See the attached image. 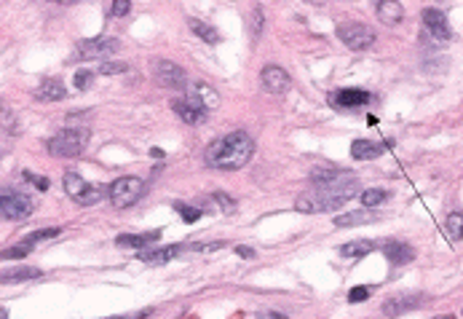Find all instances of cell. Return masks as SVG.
<instances>
[{
    "label": "cell",
    "mask_w": 463,
    "mask_h": 319,
    "mask_svg": "<svg viewBox=\"0 0 463 319\" xmlns=\"http://www.w3.org/2000/svg\"><path fill=\"white\" fill-rule=\"evenodd\" d=\"M359 194V180L354 178L351 172L343 175V178L332 180V182H322V185H313V191L297 196L295 207L300 212L313 215V212H332L338 210L340 204H345L348 199Z\"/></svg>",
    "instance_id": "1"
},
{
    "label": "cell",
    "mask_w": 463,
    "mask_h": 319,
    "mask_svg": "<svg viewBox=\"0 0 463 319\" xmlns=\"http://www.w3.org/2000/svg\"><path fill=\"white\" fill-rule=\"evenodd\" d=\"M252 153H255V140L246 132H233V134H225V137L212 142L204 150V161L212 169L233 172V169L246 166Z\"/></svg>",
    "instance_id": "2"
},
{
    "label": "cell",
    "mask_w": 463,
    "mask_h": 319,
    "mask_svg": "<svg viewBox=\"0 0 463 319\" xmlns=\"http://www.w3.org/2000/svg\"><path fill=\"white\" fill-rule=\"evenodd\" d=\"M88 132L86 129H62L49 140V153L56 159H75L86 150Z\"/></svg>",
    "instance_id": "3"
},
{
    "label": "cell",
    "mask_w": 463,
    "mask_h": 319,
    "mask_svg": "<svg viewBox=\"0 0 463 319\" xmlns=\"http://www.w3.org/2000/svg\"><path fill=\"white\" fill-rule=\"evenodd\" d=\"M35 210L33 199L14 188H0V217L3 220H24Z\"/></svg>",
    "instance_id": "4"
},
{
    "label": "cell",
    "mask_w": 463,
    "mask_h": 319,
    "mask_svg": "<svg viewBox=\"0 0 463 319\" xmlns=\"http://www.w3.org/2000/svg\"><path fill=\"white\" fill-rule=\"evenodd\" d=\"M142 194H145V182L139 178H118L107 188V196H110L113 207H118V210L137 204Z\"/></svg>",
    "instance_id": "5"
},
{
    "label": "cell",
    "mask_w": 463,
    "mask_h": 319,
    "mask_svg": "<svg viewBox=\"0 0 463 319\" xmlns=\"http://www.w3.org/2000/svg\"><path fill=\"white\" fill-rule=\"evenodd\" d=\"M338 38L343 40L348 49H354V52H364V49H370V46L375 43V33H372V27L359 24V22L340 24V27H338Z\"/></svg>",
    "instance_id": "6"
},
{
    "label": "cell",
    "mask_w": 463,
    "mask_h": 319,
    "mask_svg": "<svg viewBox=\"0 0 463 319\" xmlns=\"http://www.w3.org/2000/svg\"><path fill=\"white\" fill-rule=\"evenodd\" d=\"M155 81H158V86H164V89L169 91L188 89V75H185V70L180 65L169 62V59H158L155 62Z\"/></svg>",
    "instance_id": "7"
},
{
    "label": "cell",
    "mask_w": 463,
    "mask_h": 319,
    "mask_svg": "<svg viewBox=\"0 0 463 319\" xmlns=\"http://www.w3.org/2000/svg\"><path fill=\"white\" fill-rule=\"evenodd\" d=\"M75 52L81 59H104L110 54H118L120 52V40L118 38H86L75 46Z\"/></svg>",
    "instance_id": "8"
},
{
    "label": "cell",
    "mask_w": 463,
    "mask_h": 319,
    "mask_svg": "<svg viewBox=\"0 0 463 319\" xmlns=\"http://www.w3.org/2000/svg\"><path fill=\"white\" fill-rule=\"evenodd\" d=\"M172 107H174V113H177L185 124H204L206 113H209V107L201 102V97H198V94H188V97L177 100Z\"/></svg>",
    "instance_id": "9"
},
{
    "label": "cell",
    "mask_w": 463,
    "mask_h": 319,
    "mask_svg": "<svg viewBox=\"0 0 463 319\" xmlns=\"http://www.w3.org/2000/svg\"><path fill=\"white\" fill-rule=\"evenodd\" d=\"M423 24H426V33L439 43H447L453 38L450 22H447L445 11H439V8H426L423 11Z\"/></svg>",
    "instance_id": "10"
},
{
    "label": "cell",
    "mask_w": 463,
    "mask_h": 319,
    "mask_svg": "<svg viewBox=\"0 0 463 319\" xmlns=\"http://www.w3.org/2000/svg\"><path fill=\"white\" fill-rule=\"evenodd\" d=\"M260 81H262L265 91H271V94H284V91H290V86H292L290 72L284 70V68H278V65H268V68H262V72H260Z\"/></svg>",
    "instance_id": "11"
},
{
    "label": "cell",
    "mask_w": 463,
    "mask_h": 319,
    "mask_svg": "<svg viewBox=\"0 0 463 319\" xmlns=\"http://www.w3.org/2000/svg\"><path fill=\"white\" fill-rule=\"evenodd\" d=\"M426 301L423 295H394V298H389V301L383 303V314L386 317H396V314H405V311H412L415 306H421V303Z\"/></svg>",
    "instance_id": "12"
},
{
    "label": "cell",
    "mask_w": 463,
    "mask_h": 319,
    "mask_svg": "<svg viewBox=\"0 0 463 319\" xmlns=\"http://www.w3.org/2000/svg\"><path fill=\"white\" fill-rule=\"evenodd\" d=\"M65 97H68V89H65V84L59 78H43L40 86L35 89V100L38 102H59Z\"/></svg>",
    "instance_id": "13"
},
{
    "label": "cell",
    "mask_w": 463,
    "mask_h": 319,
    "mask_svg": "<svg viewBox=\"0 0 463 319\" xmlns=\"http://www.w3.org/2000/svg\"><path fill=\"white\" fill-rule=\"evenodd\" d=\"M370 100H372V94L361 89H340L332 94V105L335 107H361Z\"/></svg>",
    "instance_id": "14"
},
{
    "label": "cell",
    "mask_w": 463,
    "mask_h": 319,
    "mask_svg": "<svg viewBox=\"0 0 463 319\" xmlns=\"http://www.w3.org/2000/svg\"><path fill=\"white\" fill-rule=\"evenodd\" d=\"M180 244H172V247H155V249H142L137 258L142 263H148V266H164V263H169L172 258L180 255Z\"/></svg>",
    "instance_id": "15"
},
{
    "label": "cell",
    "mask_w": 463,
    "mask_h": 319,
    "mask_svg": "<svg viewBox=\"0 0 463 319\" xmlns=\"http://www.w3.org/2000/svg\"><path fill=\"white\" fill-rule=\"evenodd\" d=\"M377 19H380L383 24H389V27L399 24V22L405 19L402 3H399V0H380V3H377Z\"/></svg>",
    "instance_id": "16"
},
{
    "label": "cell",
    "mask_w": 463,
    "mask_h": 319,
    "mask_svg": "<svg viewBox=\"0 0 463 319\" xmlns=\"http://www.w3.org/2000/svg\"><path fill=\"white\" fill-rule=\"evenodd\" d=\"M377 220V212H372V210H356V212H345L340 215L338 220H335V226L338 228H354V226H367V223H375Z\"/></svg>",
    "instance_id": "17"
},
{
    "label": "cell",
    "mask_w": 463,
    "mask_h": 319,
    "mask_svg": "<svg viewBox=\"0 0 463 319\" xmlns=\"http://www.w3.org/2000/svg\"><path fill=\"white\" fill-rule=\"evenodd\" d=\"M161 239V231H150V233H120L116 239L118 247H150L153 242Z\"/></svg>",
    "instance_id": "18"
},
{
    "label": "cell",
    "mask_w": 463,
    "mask_h": 319,
    "mask_svg": "<svg viewBox=\"0 0 463 319\" xmlns=\"http://www.w3.org/2000/svg\"><path fill=\"white\" fill-rule=\"evenodd\" d=\"M383 153V145H377V142H370V140H354L351 145V156L356 161H370V159H377Z\"/></svg>",
    "instance_id": "19"
},
{
    "label": "cell",
    "mask_w": 463,
    "mask_h": 319,
    "mask_svg": "<svg viewBox=\"0 0 463 319\" xmlns=\"http://www.w3.org/2000/svg\"><path fill=\"white\" fill-rule=\"evenodd\" d=\"M383 252L389 255V260L391 263H407V260H412L415 258V252H412V247L410 244H402V242H389L386 247H383Z\"/></svg>",
    "instance_id": "20"
},
{
    "label": "cell",
    "mask_w": 463,
    "mask_h": 319,
    "mask_svg": "<svg viewBox=\"0 0 463 319\" xmlns=\"http://www.w3.org/2000/svg\"><path fill=\"white\" fill-rule=\"evenodd\" d=\"M40 277V268H11V271H3L0 274V282L11 284V282H30Z\"/></svg>",
    "instance_id": "21"
},
{
    "label": "cell",
    "mask_w": 463,
    "mask_h": 319,
    "mask_svg": "<svg viewBox=\"0 0 463 319\" xmlns=\"http://www.w3.org/2000/svg\"><path fill=\"white\" fill-rule=\"evenodd\" d=\"M88 185H91V182H86V180L81 178V175H75V172H68V175H65V191H68V196L72 201H78L81 196L86 194Z\"/></svg>",
    "instance_id": "22"
},
{
    "label": "cell",
    "mask_w": 463,
    "mask_h": 319,
    "mask_svg": "<svg viewBox=\"0 0 463 319\" xmlns=\"http://www.w3.org/2000/svg\"><path fill=\"white\" fill-rule=\"evenodd\" d=\"M188 27H190V33H196V36L201 38V40H206V43H217V40H220V33H217L212 24L201 22V19H188Z\"/></svg>",
    "instance_id": "23"
},
{
    "label": "cell",
    "mask_w": 463,
    "mask_h": 319,
    "mask_svg": "<svg viewBox=\"0 0 463 319\" xmlns=\"http://www.w3.org/2000/svg\"><path fill=\"white\" fill-rule=\"evenodd\" d=\"M343 175H348V172L338 169V166H316V169H311V182L322 185V182H332V180L343 178Z\"/></svg>",
    "instance_id": "24"
},
{
    "label": "cell",
    "mask_w": 463,
    "mask_h": 319,
    "mask_svg": "<svg viewBox=\"0 0 463 319\" xmlns=\"http://www.w3.org/2000/svg\"><path fill=\"white\" fill-rule=\"evenodd\" d=\"M445 231H447V239H450V242H461L463 239V212L447 215Z\"/></svg>",
    "instance_id": "25"
},
{
    "label": "cell",
    "mask_w": 463,
    "mask_h": 319,
    "mask_svg": "<svg viewBox=\"0 0 463 319\" xmlns=\"http://www.w3.org/2000/svg\"><path fill=\"white\" fill-rule=\"evenodd\" d=\"M386 199H389V191H383V188H367V191H361V204H364L367 210L380 207Z\"/></svg>",
    "instance_id": "26"
},
{
    "label": "cell",
    "mask_w": 463,
    "mask_h": 319,
    "mask_svg": "<svg viewBox=\"0 0 463 319\" xmlns=\"http://www.w3.org/2000/svg\"><path fill=\"white\" fill-rule=\"evenodd\" d=\"M370 249H375V244L367 242V239H361V242H348V244H343V247H340V255H345V258H356V255H367Z\"/></svg>",
    "instance_id": "27"
},
{
    "label": "cell",
    "mask_w": 463,
    "mask_h": 319,
    "mask_svg": "<svg viewBox=\"0 0 463 319\" xmlns=\"http://www.w3.org/2000/svg\"><path fill=\"white\" fill-rule=\"evenodd\" d=\"M30 252H33V244L24 239V242H19V244H14V247L3 249L0 258H3V260H17V258H24V255H30Z\"/></svg>",
    "instance_id": "28"
},
{
    "label": "cell",
    "mask_w": 463,
    "mask_h": 319,
    "mask_svg": "<svg viewBox=\"0 0 463 319\" xmlns=\"http://www.w3.org/2000/svg\"><path fill=\"white\" fill-rule=\"evenodd\" d=\"M193 94H198V97H201V102H204V105L209 107V110H212V107L220 105V97H217V91L209 89L206 84H196V89H193Z\"/></svg>",
    "instance_id": "29"
},
{
    "label": "cell",
    "mask_w": 463,
    "mask_h": 319,
    "mask_svg": "<svg viewBox=\"0 0 463 319\" xmlns=\"http://www.w3.org/2000/svg\"><path fill=\"white\" fill-rule=\"evenodd\" d=\"M102 199H104L102 185H88V191L78 199V204H81V207H91V204H97V201H102Z\"/></svg>",
    "instance_id": "30"
},
{
    "label": "cell",
    "mask_w": 463,
    "mask_h": 319,
    "mask_svg": "<svg viewBox=\"0 0 463 319\" xmlns=\"http://www.w3.org/2000/svg\"><path fill=\"white\" fill-rule=\"evenodd\" d=\"M120 72H129L126 62H102L100 65V75H120Z\"/></svg>",
    "instance_id": "31"
},
{
    "label": "cell",
    "mask_w": 463,
    "mask_h": 319,
    "mask_svg": "<svg viewBox=\"0 0 463 319\" xmlns=\"http://www.w3.org/2000/svg\"><path fill=\"white\" fill-rule=\"evenodd\" d=\"M54 236H59V228H43V231H33L30 236H27V242L30 244H38V242H46V239H54Z\"/></svg>",
    "instance_id": "32"
},
{
    "label": "cell",
    "mask_w": 463,
    "mask_h": 319,
    "mask_svg": "<svg viewBox=\"0 0 463 319\" xmlns=\"http://www.w3.org/2000/svg\"><path fill=\"white\" fill-rule=\"evenodd\" d=\"M174 210L182 215V220H185V223H193V220H198V217H201V210H196V207H185V204H180V201L174 204Z\"/></svg>",
    "instance_id": "33"
},
{
    "label": "cell",
    "mask_w": 463,
    "mask_h": 319,
    "mask_svg": "<svg viewBox=\"0 0 463 319\" xmlns=\"http://www.w3.org/2000/svg\"><path fill=\"white\" fill-rule=\"evenodd\" d=\"M370 293H372V287H354V290L348 293V301L351 303L367 301V298H370Z\"/></svg>",
    "instance_id": "34"
},
{
    "label": "cell",
    "mask_w": 463,
    "mask_h": 319,
    "mask_svg": "<svg viewBox=\"0 0 463 319\" xmlns=\"http://www.w3.org/2000/svg\"><path fill=\"white\" fill-rule=\"evenodd\" d=\"M214 199L220 201V210H223L225 215H233L236 212V201L230 199V196H225V194H214Z\"/></svg>",
    "instance_id": "35"
},
{
    "label": "cell",
    "mask_w": 463,
    "mask_h": 319,
    "mask_svg": "<svg viewBox=\"0 0 463 319\" xmlns=\"http://www.w3.org/2000/svg\"><path fill=\"white\" fill-rule=\"evenodd\" d=\"M129 8H132V0H113L110 14H113V17H126V14H129Z\"/></svg>",
    "instance_id": "36"
},
{
    "label": "cell",
    "mask_w": 463,
    "mask_h": 319,
    "mask_svg": "<svg viewBox=\"0 0 463 319\" xmlns=\"http://www.w3.org/2000/svg\"><path fill=\"white\" fill-rule=\"evenodd\" d=\"M91 75H94V72H88V70H78L75 72V89H88V86H91Z\"/></svg>",
    "instance_id": "37"
},
{
    "label": "cell",
    "mask_w": 463,
    "mask_h": 319,
    "mask_svg": "<svg viewBox=\"0 0 463 319\" xmlns=\"http://www.w3.org/2000/svg\"><path fill=\"white\" fill-rule=\"evenodd\" d=\"M262 24H265V14H262L260 6H255V17H252V33H255V38L262 33Z\"/></svg>",
    "instance_id": "38"
},
{
    "label": "cell",
    "mask_w": 463,
    "mask_h": 319,
    "mask_svg": "<svg viewBox=\"0 0 463 319\" xmlns=\"http://www.w3.org/2000/svg\"><path fill=\"white\" fill-rule=\"evenodd\" d=\"M24 180H30V182H33V185H38L40 191H46V188H49V180L38 178V175H33V172H24Z\"/></svg>",
    "instance_id": "39"
},
{
    "label": "cell",
    "mask_w": 463,
    "mask_h": 319,
    "mask_svg": "<svg viewBox=\"0 0 463 319\" xmlns=\"http://www.w3.org/2000/svg\"><path fill=\"white\" fill-rule=\"evenodd\" d=\"M150 314V309L148 311H137V314H129V317H107V319H145Z\"/></svg>",
    "instance_id": "40"
},
{
    "label": "cell",
    "mask_w": 463,
    "mask_h": 319,
    "mask_svg": "<svg viewBox=\"0 0 463 319\" xmlns=\"http://www.w3.org/2000/svg\"><path fill=\"white\" fill-rule=\"evenodd\" d=\"M236 252H239L241 258H255V252H252L249 247H236Z\"/></svg>",
    "instance_id": "41"
},
{
    "label": "cell",
    "mask_w": 463,
    "mask_h": 319,
    "mask_svg": "<svg viewBox=\"0 0 463 319\" xmlns=\"http://www.w3.org/2000/svg\"><path fill=\"white\" fill-rule=\"evenodd\" d=\"M49 3H62V6H72V3H81V0H49Z\"/></svg>",
    "instance_id": "42"
},
{
    "label": "cell",
    "mask_w": 463,
    "mask_h": 319,
    "mask_svg": "<svg viewBox=\"0 0 463 319\" xmlns=\"http://www.w3.org/2000/svg\"><path fill=\"white\" fill-rule=\"evenodd\" d=\"M0 319H8V311H6V309H0Z\"/></svg>",
    "instance_id": "43"
}]
</instances>
